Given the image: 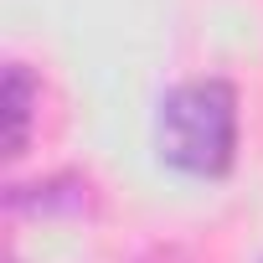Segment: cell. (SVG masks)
Listing matches in <instances>:
<instances>
[{
	"label": "cell",
	"instance_id": "obj_1",
	"mask_svg": "<svg viewBox=\"0 0 263 263\" xmlns=\"http://www.w3.org/2000/svg\"><path fill=\"white\" fill-rule=\"evenodd\" d=\"M160 160L186 176H222L237 155V93L222 78H191L165 93L155 119Z\"/></svg>",
	"mask_w": 263,
	"mask_h": 263
},
{
	"label": "cell",
	"instance_id": "obj_2",
	"mask_svg": "<svg viewBox=\"0 0 263 263\" xmlns=\"http://www.w3.org/2000/svg\"><path fill=\"white\" fill-rule=\"evenodd\" d=\"M26 140H31V78L21 62H11V72H6V145H11V155H21Z\"/></svg>",
	"mask_w": 263,
	"mask_h": 263
},
{
	"label": "cell",
	"instance_id": "obj_3",
	"mask_svg": "<svg viewBox=\"0 0 263 263\" xmlns=\"http://www.w3.org/2000/svg\"><path fill=\"white\" fill-rule=\"evenodd\" d=\"M140 263H191V258H186L181 248H155V253H145Z\"/></svg>",
	"mask_w": 263,
	"mask_h": 263
}]
</instances>
